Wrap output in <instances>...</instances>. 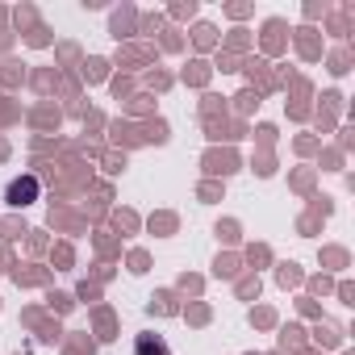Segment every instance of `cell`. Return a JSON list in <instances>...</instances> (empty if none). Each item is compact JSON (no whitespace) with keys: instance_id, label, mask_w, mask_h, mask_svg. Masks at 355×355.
Segmentation results:
<instances>
[{"instance_id":"cell-1","label":"cell","mask_w":355,"mask_h":355,"mask_svg":"<svg viewBox=\"0 0 355 355\" xmlns=\"http://www.w3.org/2000/svg\"><path fill=\"white\" fill-rule=\"evenodd\" d=\"M38 197H42L38 175H17V180H9V189H5V201H9L13 209H21V205H34Z\"/></svg>"},{"instance_id":"cell-2","label":"cell","mask_w":355,"mask_h":355,"mask_svg":"<svg viewBox=\"0 0 355 355\" xmlns=\"http://www.w3.org/2000/svg\"><path fill=\"white\" fill-rule=\"evenodd\" d=\"M134 355H167V343L159 334H138L134 338Z\"/></svg>"}]
</instances>
